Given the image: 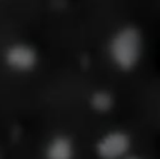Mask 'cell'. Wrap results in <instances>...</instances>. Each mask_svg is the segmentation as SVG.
Returning a JSON list of instances; mask_svg holds the SVG:
<instances>
[{
  "label": "cell",
  "instance_id": "6",
  "mask_svg": "<svg viewBox=\"0 0 160 159\" xmlns=\"http://www.w3.org/2000/svg\"><path fill=\"white\" fill-rule=\"evenodd\" d=\"M123 159H142V157H138V156H127V157H123Z\"/></svg>",
  "mask_w": 160,
  "mask_h": 159
},
{
  "label": "cell",
  "instance_id": "3",
  "mask_svg": "<svg viewBox=\"0 0 160 159\" xmlns=\"http://www.w3.org/2000/svg\"><path fill=\"white\" fill-rule=\"evenodd\" d=\"M2 57L5 67L17 74L32 72L38 64V52L32 45L23 42H15L5 47Z\"/></svg>",
  "mask_w": 160,
  "mask_h": 159
},
{
  "label": "cell",
  "instance_id": "4",
  "mask_svg": "<svg viewBox=\"0 0 160 159\" xmlns=\"http://www.w3.org/2000/svg\"><path fill=\"white\" fill-rule=\"evenodd\" d=\"M43 157L45 159H75L73 141L67 134H55L45 144Z\"/></svg>",
  "mask_w": 160,
  "mask_h": 159
},
{
  "label": "cell",
  "instance_id": "7",
  "mask_svg": "<svg viewBox=\"0 0 160 159\" xmlns=\"http://www.w3.org/2000/svg\"><path fill=\"white\" fill-rule=\"evenodd\" d=\"M0 159H2V156H0Z\"/></svg>",
  "mask_w": 160,
  "mask_h": 159
},
{
  "label": "cell",
  "instance_id": "2",
  "mask_svg": "<svg viewBox=\"0 0 160 159\" xmlns=\"http://www.w3.org/2000/svg\"><path fill=\"white\" fill-rule=\"evenodd\" d=\"M132 147V137L127 131L115 129L98 137L95 142V154L98 159H123Z\"/></svg>",
  "mask_w": 160,
  "mask_h": 159
},
{
  "label": "cell",
  "instance_id": "1",
  "mask_svg": "<svg viewBox=\"0 0 160 159\" xmlns=\"http://www.w3.org/2000/svg\"><path fill=\"white\" fill-rule=\"evenodd\" d=\"M108 57L118 71L130 72L138 66L143 54V37L138 27L123 25L108 40Z\"/></svg>",
  "mask_w": 160,
  "mask_h": 159
},
{
  "label": "cell",
  "instance_id": "5",
  "mask_svg": "<svg viewBox=\"0 0 160 159\" xmlns=\"http://www.w3.org/2000/svg\"><path fill=\"white\" fill-rule=\"evenodd\" d=\"M88 106L92 111L98 112V114L110 112L115 106V97L107 89H97V91H92V94H90Z\"/></svg>",
  "mask_w": 160,
  "mask_h": 159
}]
</instances>
